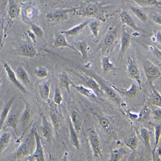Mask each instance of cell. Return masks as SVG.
Listing matches in <instances>:
<instances>
[{
	"instance_id": "49",
	"label": "cell",
	"mask_w": 161,
	"mask_h": 161,
	"mask_svg": "<svg viewBox=\"0 0 161 161\" xmlns=\"http://www.w3.org/2000/svg\"><path fill=\"white\" fill-rule=\"evenodd\" d=\"M152 19L154 22L156 24H158V25H161V15H154L152 16Z\"/></svg>"
},
{
	"instance_id": "41",
	"label": "cell",
	"mask_w": 161,
	"mask_h": 161,
	"mask_svg": "<svg viewBox=\"0 0 161 161\" xmlns=\"http://www.w3.org/2000/svg\"><path fill=\"white\" fill-rule=\"evenodd\" d=\"M154 145L152 153L156 152V148L159 146V141L161 138V126L160 125H156L154 126Z\"/></svg>"
},
{
	"instance_id": "39",
	"label": "cell",
	"mask_w": 161,
	"mask_h": 161,
	"mask_svg": "<svg viewBox=\"0 0 161 161\" xmlns=\"http://www.w3.org/2000/svg\"><path fill=\"white\" fill-rule=\"evenodd\" d=\"M130 10L132 12V13L135 15L141 21L144 23H147L148 21V18L147 15L140 8L135 6H130Z\"/></svg>"
},
{
	"instance_id": "6",
	"label": "cell",
	"mask_w": 161,
	"mask_h": 161,
	"mask_svg": "<svg viewBox=\"0 0 161 161\" xmlns=\"http://www.w3.org/2000/svg\"><path fill=\"white\" fill-rule=\"evenodd\" d=\"M88 138L92 148L93 155L95 158H98L102 156V147L99 135L93 128L88 129Z\"/></svg>"
},
{
	"instance_id": "47",
	"label": "cell",
	"mask_w": 161,
	"mask_h": 161,
	"mask_svg": "<svg viewBox=\"0 0 161 161\" xmlns=\"http://www.w3.org/2000/svg\"><path fill=\"white\" fill-rule=\"evenodd\" d=\"M27 34L28 36L29 37L30 39L33 42H36V36L35 35V33L31 30L27 31Z\"/></svg>"
},
{
	"instance_id": "31",
	"label": "cell",
	"mask_w": 161,
	"mask_h": 161,
	"mask_svg": "<svg viewBox=\"0 0 161 161\" xmlns=\"http://www.w3.org/2000/svg\"><path fill=\"white\" fill-rule=\"evenodd\" d=\"M12 139L11 133L8 132H2L0 133V154L8 148Z\"/></svg>"
},
{
	"instance_id": "5",
	"label": "cell",
	"mask_w": 161,
	"mask_h": 161,
	"mask_svg": "<svg viewBox=\"0 0 161 161\" xmlns=\"http://www.w3.org/2000/svg\"><path fill=\"white\" fill-rule=\"evenodd\" d=\"M90 112L97 118L103 129L105 132H107L111 138L114 139H117V133L115 126L109 118L93 109H90Z\"/></svg>"
},
{
	"instance_id": "38",
	"label": "cell",
	"mask_w": 161,
	"mask_h": 161,
	"mask_svg": "<svg viewBox=\"0 0 161 161\" xmlns=\"http://www.w3.org/2000/svg\"><path fill=\"white\" fill-rule=\"evenodd\" d=\"M140 135L143 141V144L148 151L151 150L150 141V134L148 130L145 127H141L139 129Z\"/></svg>"
},
{
	"instance_id": "10",
	"label": "cell",
	"mask_w": 161,
	"mask_h": 161,
	"mask_svg": "<svg viewBox=\"0 0 161 161\" xmlns=\"http://www.w3.org/2000/svg\"><path fill=\"white\" fill-rule=\"evenodd\" d=\"M127 74L130 79L136 81L139 86V89H142L140 71L136 60L129 56L127 59Z\"/></svg>"
},
{
	"instance_id": "17",
	"label": "cell",
	"mask_w": 161,
	"mask_h": 161,
	"mask_svg": "<svg viewBox=\"0 0 161 161\" xmlns=\"http://www.w3.org/2000/svg\"><path fill=\"white\" fill-rule=\"evenodd\" d=\"M53 45L54 47H56V48L67 47V48H69L73 50V51H75V52H78V51L77 50V49L74 47H73L71 45H70V44L68 42V41H66L65 36L64 35L62 34L61 33L56 35L54 36Z\"/></svg>"
},
{
	"instance_id": "14",
	"label": "cell",
	"mask_w": 161,
	"mask_h": 161,
	"mask_svg": "<svg viewBox=\"0 0 161 161\" xmlns=\"http://www.w3.org/2000/svg\"><path fill=\"white\" fill-rule=\"evenodd\" d=\"M131 44V36L128 31L124 30L122 32L120 41V48L119 52V57L120 58H123L124 56L129 48Z\"/></svg>"
},
{
	"instance_id": "22",
	"label": "cell",
	"mask_w": 161,
	"mask_h": 161,
	"mask_svg": "<svg viewBox=\"0 0 161 161\" xmlns=\"http://www.w3.org/2000/svg\"><path fill=\"white\" fill-rule=\"evenodd\" d=\"M89 21H86L85 22H81L79 25L71 28V29L65 30V31H62L60 33L66 36H77L79 35H80L84 29L88 25V23L89 22Z\"/></svg>"
},
{
	"instance_id": "27",
	"label": "cell",
	"mask_w": 161,
	"mask_h": 161,
	"mask_svg": "<svg viewBox=\"0 0 161 161\" xmlns=\"http://www.w3.org/2000/svg\"><path fill=\"white\" fill-rule=\"evenodd\" d=\"M15 73L19 80L20 81L22 84L25 85H31V82L30 80L29 74L23 66H18Z\"/></svg>"
},
{
	"instance_id": "50",
	"label": "cell",
	"mask_w": 161,
	"mask_h": 161,
	"mask_svg": "<svg viewBox=\"0 0 161 161\" xmlns=\"http://www.w3.org/2000/svg\"><path fill=\"white\" fill-rule=\"evenodd\" d=\"M155 37H156V41H157L159 44H161V32H160L159 31L156 33V35H155Z\"/></svg>"
},
{
	"instance_id": "44",
	"label": "cell",
	"mask_w": 161,
	"mask_h": 161,
	"mask_svg": "<svg viewBox=\"0 0 161 161\" xmlns=\"http://www.w3.org/2000/svg\"><path fill=\"white\" fill-rule=\"evenodd\" d=\"M35 75L40 79H46L48 75V70L46 67L39 66L35 70Z\"/></svg>"
},
{
	"instance_id": "24",
	"label": "cell",
	"mask_w": 161,
	"mask_h": 161,
	"mask_svg": "<svg viewBox=\"0 0 161 161\" xmlns=\"http://www.w3.org/2000/svg\"><path fill=\"white\" fill-rule=\"evenodd\" d=\"M68 122L69 125V132L70 135V141L73 146L77 150H79L80 148V141L79 138L78 133L75 130V129L73 125L72 124L70 118H68Z\"/></svg>"
},
{
	"instance_id": "32",
	"label": "cell",
	"mask_w": 161,
	"mask_h": 161,
	"mask_svg": "<svg viewBox=\"0 0 161 161\" xmlns=\"http://www.w3.org/2000/svg\"><path fill=\"white\" fill-rule=\"evenodd\" d=\"M69 118L75 130L77 132V133H79L81 129V125H82L81 118L79 113L77 110H72L70 114Z\"/></svg>"
},
{
	"instance_id": "12",
	"label": "cell",
	"mask_w": 161,
	"mask_h": 161,
	"mask_svg": "<svg viewBox=\"0 0 161 161\" xmlns=\"http://www.w3.org/2000/svg\"><path fill=\"white\" fill-rule=\"evenodd\" d=\"M70 12L71 8L57 10L47 14L45 18L50 22H61L68 19Z\"/></svg>"
},
{
	"instance_id": "36",
	"label": "cell",
	"mask_w": 161,
	"mask_h": 161,
	"mask_svg": "<svg viewBox=\"0 0 161 161\" xmlns=\"http://www.w3.org/2000/svg\"><path fill=\"white\" fill-rule=\"evenodd\" d=\"M150 104L157 106L158 108L161 107V95L159 91L152 86V92L150 97Z\"/></svg>"
},
{
	"instance_id": "8",
	"label": "cell",
	"mask_w": 161,
	"mask_h": 161,
	"mask_svg": "<svg viewBox=\"0 0 161 161\" xmlns=\"http://www.w3.org/2000/svg\"><path fill=\"white\" fill-rule=\"evenodd\" d=\"M3 65L4 69L6 71L8 80L11 82V83L14 86V87H15L16 89H18L22 94H26L27 93L26 88L25 87V86L22 84V83L19 80V79H18V77L16 75V73L13 70V69L11 68V66H10V65L6 62H3Z\"/></svg>"
},
{
	"instance_id": "35",
	"label": "cell",
	"mask_w": 161,
	"mask_h": 161,
	"mask_svg": "<svg viewBox=\"0 0 161 161\" xmlns=\"http://www.w3.org/2000/svg\"><path fill=\"white\" fill-rule=\"evenodd\" d=\"M102 68L104 74L108 73L111 71L117 69V68L111 62L108 56H103L102 59Z\"/></svg>"
},
{
	"instance_id": "30",
	"label": "cell",
	"mask_w": 161,
	"mask_h": 161,
	"mask_svg": "<svg viewBox=\"0 0 161 161\" xmlns=\"http://www.w3.org/2000/svg\"><path fill=\"white\" fill-rule=\"evenodd\" d=\"M125 146L129 148L131 151L135 152L138 146V140L135 132L131 133L125 139Z\"/></svg>"
},
{
	"instance_id": "43",
	"label": "cell",
	"mask_w": 161,
	"mask_h": 161,
	"mask_svg": "<svg viewBox=\"0 0 161 161\" xmlns=\"http://www.w3.org/2000/svg\"><path fill=\"white\" fill-rule=\"evenodd\" d=\"M29 25L30 27V29L35 33V35L36 36L41 38L44 36L45 33H44V30L39 25L33 22H30Z\"/></svg>"
},
{
	"instance_id": "11",
	"label": "cell",
	"mask_w": 161,
	"mask_h": 161,
	"mask_svg": "<svg viewBox=\"0 0 161 161\" xmlns=\"http://www.w3.org/2000/svg\"><path fill=\"white\" fill-rule=\"evenodd\" d=\"M35 148L32 154L29 156V161H43L45 160V152L42 144L41 142V139L40 135L36 130H35Z\"/></svg>"
},
{
	"instance_id": "40",
	"label": "cell",
	"mask_w": 161,
	"mask_h": 161,
	"mask_svg": "<svg viewBox=\"0 0 161 161\" xmlns=\"http://www.w3.org/2000/svg\"><path fill=\"white\" fill-rule=\"evenodd\" d=\"M137 4L142 7L156 6L161 7V3L159 0H132Z\"/></svg>"
},
{
	"instance_id": "3",
	"label": "cell",
	"mask_w": 161,
	"mask_h": 161,
	"mask_svg": "<svg viewBox=\"0 0 161 161\" xmlns=\"http://www.w3.org/2000/svg\"><path fill=\"white\" fill-rule=\"evenodd\" d=\"M35 130V128H32L29 133L23 139L12 156V160L22 159L26 157H29L33 153L36 144Z\"/></svg>"
},
{
	"instance_id": "37",
	"label": "cell",
	"mask_w": 161,
	"mask_h": 161,
	"mask_svg": "<svg viewBox=\"0 0 161 161\" xmlns=\"http://www.w3.org/2000/svg\"><path fill=\"white\" fill-rule=\"evenodd\" d=\"M75 48L80 53L83 60H88V44L84 41H80L75 43Z\"/></svg>"
},
{
	"instance_id": "34",
	"label": "cell",
	"mask_w": 161,
	"mask_h": 161,
	"mask_svg": "<svg viewBox=\"0 0 161 161\" xmlns=\"http://www.w3.org/2000/svg\"><path fill=\"white\" fill-rule=\"evenodd\" d=\"M23 101L25 103V108L22 111V114L19 117V122H21L23 125H26L29 123L31 119V112L29 103L27 102L24 100H23Z\"/></svg>"
},
{
	"instance_id": "26",
	"label": "cell",
	"mask_w": 161,
	"mask_h": 161,
	"mask_svg": "<svg viewBox=\"0 0 161 161\" xmlns=\"http://www.w3.org/2000/svg\"><path fill=\"white\" fill-rule=\"evenodd\" d=\"M152 110L148 104H145L143 108L140 110L139 114L138 115L137 121L140 123H148L151 118Z\"/></svg>"
},
{
	"instance_id": "25",
	"label": "cell",
	"mask_w": 161,
	"mask_h": 161,
	"mask_svg": "<svg viewBox=\"0 0 161 161\" xmlns=\"http://www.w3.org/2000/svg\"><path fill=\"white\" fill-rule=\"evenodd\" d=\"M19 123V118L13 112L9 111L8 116L6 119L5 123L8 128L14 132H17L18 125Z\"/></svg>"
},
{
	"instance_id": "45",
	"label": "cell",
	"mask_w": 161,
	"mask_h": 161,
	"mask_svg": "<svg viewBox=\"0 0 161 161\" xmlns=\"http://www.w3.org/2000/svg\"><path fill=\"white\" fill-rule=\"evenodd\" d=\"M53 100H54V102L55 103V104H56L58 106H60L64 101L62 91L58 86H56L55 88Z\"/></svg>"
},
{
	"instance_id": "9",
	"label": "cell",
	"mask_w": 161,
	"mask_h": 161,
	"mask_svg": "<svg viewBox=\"0 0 161 161\" xmlns=\"http://www.w3.org/2000/svg\"><path fill=\"white\" fill-rule=\"evenodd\" d=\"M41 125L39 128V132L49 144H51L52 139L53 137V125H51L47 118L44 114L41 115Z\"/></svg>"
},
{
	"instance_id": "16",
	"label": "cell",
	"mask_w": 161,
	"mask_h": 161,
	"mask_svg": "<svg viewBox=\"0 0 161 161\" xmlns=\"http://www.w3.org/2000/svg\"><path fill=\"white\" fill-rule=\"evenodd\" d=\"M20 8L15 0H8V16L11 20H15L20 15Z\"/></svg>"
},
{
	"instance_id": "21",
	"label": "cell",
	"mask_w": 161,
	"mask_h": 161,
	"mask_svg": "<svg viewBox=\"0 0 161 161\" xmlns=\"http://www.w3.org/2000/svg\"><path fill=\"white\" fill-rule=\"evenodd\" d=\"M119 19L122 24H124L130 27L132 29L138 31L139 28L133 19L132 16L125 10H123L119 14Z\"/></svg>"
},
{
	"instance_id": "20",
	"label": "cell",
	"mask_w": 161,
	"mask_h": 161,
	"mask_svg": "<svg viewBox=\"0 0 161 161\" xmlns=\"http://www.w3.org/2000/svg\"><path fill=\"white\" fill-rule=\"evenodd\" d=\"M15 98H16V95H14L12 97H11L8 100V102L6 103V104L4 105V106L3 108V110L1 111V113L0 115V133H1V132L3 129V127L5 123V121H6V119L8 116V114L11 109L12 106L15 102Z\"/></svg>"
},
{
	"instance_id": "28",
	"label": "cell",
	"mask_w": 161,
	"mask_h": 161,
	"mask_svg": "<svg viewBox=\"0 0 161 161\" xmlns=\"http://www.w3.org/2000/svg\"><path fill=\"white\" fill-rule=\"evenodd\" d=\"M127 153L128 151L124 147L115 148L111 150L109 160L110 161H120Z\"/></svg>"
},
{
	"instance_id": "1",
	"label": "cell",
	"mask_w": 161,
	"mask_h": 161,
	"mask_svg": "<svg viewBox=\"0 0 161 161\" xmlns=\"http://www.w3.org/2000/svg\"><path fill=\"white\" fill-rule=\"evenodd\" d=\"M106 8L102 3L90 2L81 4L77 8H71L70 15L94 17L103 21H106Z\"/></svg>"
},
{
	"instance_id": "29",
	"label": "cell",
	"mask_w": 161,
	"mask_h": 161,
	"mask_svg": "<svg viewBox=\"0 0 161 161\" xmlns=\"http://www.w3.org/2000/svg\"><path fill=\"white\" fill-rule=\"evenodd\" d=\"M72 86L75 89V90H77L79 93H80L81 95H84L90 98H94V99L99 98L95 92L90 88H86L81 85H74V83H73Z\"/></svg>"
},
{
	"instance_id": "33",
	"label": "cell",
	"mask_w": 161,
	"mask_h": 161,
	"mask_svg": "<svg viewBox=\"0 0 161 161\" xmlns=\"http://www.w3.org/2000/svg\"><path fill=\"white\" fill-rule=\"evenodd\" d=\"M59 85L60 87L66 89L68 93L70 94L69 87L71 85H73V82L71 81L68 74L65 71H63L62 73H61L59 75Z\"/></svg>"
},
{
	"instance_id": "46",
	"label": "cell",
	"mask_w": 161,
	"mask_h": 161,
	"mask_svg": "<svg viewBox=\"0 0 161 161\" xmlns=\"http://www.w3.org/2000/svg\"><path fill=\"white\" fill-rule=\"evenodd\" d=\"M152 114L153 115V117L156 121H160L161 119V108H158L156 110H154L153 112H152Z\"/></svg>"
},
{
	"instance_id": "42",
	"label": "cell",
	"mask_w": 161,
	"mask_h": 161,
	"mask_svg": "<svg viewBox=\"0 0 161 161\" xmlns=\"http://www.w3.org/2000/svg\"><path fill=\"white\" fill-rule=\"evenodd\" d=\"M88 26L90 29V31L94 35V36L97 38L99 35V30L100 22L99 21H90L88 23Z\"/></svg>"
},
{
	"instance_id": "48",
	"label": "cell",
	"mask_w": 161,
	"mask_h": 161,
	"mask_svg": "<svg viewBox=\"0 0 161 161\" xmlns=\"http://www.w3.org/2000/svg\"><path fill=\"white\" fill-rule=\"evenodd\" d=\"M153 54L154 56H156V58L158 59L159 60H161V50L159 49H158V48H154L153 50Z\"/></svg>"
},
{
	"instance_id": "13",
	"label": "cell",
	"mask_w": 161,
	"mask_h": 161,
	"mask_svg": "<svg viewBox=\"0 0 161 161\" xmlns=\"http://www.w3.org/2000/svg\"><path fill=\"white\" fill-rule=\"evenodd\" d=\"M19 51L20 55L25 58H33L37 56V51L36 48L29 42L21 44L19 48Z\"/></svg>"
},
{
	"instance_id": "15",
	"label": "cell",
	"mask_w": 161,
	"mask_h": 161,
	"mask_svg": "<svg viewBox=\"0 0 161 161\" xmlns=\"http://www.w3.org/2000/svg\"><path fill=\"white\" fill-rule=\"evenodd\" d=\"M82 77L83 79L84 83H85V85L87 86V88L92 89L96 93L97 96L98 97V98L101 100V97L104 94V92L101 89V88L100 87L98 83L97 82V81L89 75V77L84 76Z\"/></svg>"
},
{
	"instance_id": "7",
	"label": "cell",
	"mask_w": 161,
	"mask_h": 161,
	"mask_svg": "<svg viewBox=\"0 0 161 161\" xmlns=\"http://www.w3.org/2000/svg\"><path fill=\"white\" fill-rule=\"evenodd\" d=\"M142 67L147 81L150 84L152 85L154 81L161 77L160 69L151 62L148 60L144 62Z\"/></svg>"
},
{
	"instance_id": "18",
	"label": "cell",
	"mask_w": 161,
	"mask_h": 161,
	"mask_svg": "<svg viewBox=\"0 0 161 161\" xmlns=\"http://www.w3.org/2000/svg\"><path fill=\"white\" fill-rule=\"evenodd\" d=\"M50 117L51 119V125H53V129L56 133L59 132L60 126V117L58 114V112L53 104H50Z\"/></svg>"
},
{
	"instance_id": "19",
	"label": "cell",
	"mask_w": 161,
	"mask_h": 161,
	"mask_svg": "<svg viewBox=\"0 0 161 161\" xmlns=\"http://www.w3.org/2000/svg\"><path fill=\"white\" fill-rule=\"evenodd\" d=\"M39 92L41 99L45 102L50 103V94L51 85L48 81H44L39 85Z\"/></svg>"
},
{
	"instance_id": "2",
	"label": "cell",
	"mask_w": 161,
	"mask_h": 161,
	"mask_svg": "<svg viewBox=\"0 0 161 161\" xmlns=\"http://www.w3.org/2000/svg\"><path fill=\"white\" fill-rule=\"evenodd\" d=\"M87 73L89 76L92 77L97 81L104 94L114 103L120 110L125 109L126 104L120 97L117 92L112 87L109 81L106 80L102 76L98 75L94 72L87 71Z\"/></svg>"
},
{
	"instance_id": "23",
	"label": "cell",
	"mask_w": 161,
	"mask_h": 161,
	"mask_svg": "<svg viewBox=\"0 0 161 161\" xmlns=\"http://www.w3.org/2000/svg\"><path fill=\"white\" fill-rule=\"evenodd\" d=\"M110 85L112 86V87L114 88L118 93L122 94L123 95L129 97L130 98L135 97L138 94V88L137 85L135 83H133L131 85V86L128 89H121V88H117V86H115L114 85H113L110 82Z\"/></svg>"
},
{
	"instance_id": "4",
	"label": "cell",
	"mask_w": 161,
	"mask_h": 161,
	"mask_svg": "<svg viewBox=\"0 0 161 161\" xmlns=\"http://www.w3.org/2000/svg\"><path fill=\"white\" fill-rule=\"evenodd\" d=\"M118 27H110L101 40L98 47L103 56H108L117 38Z\"/></svg>"
}]
</instances>
